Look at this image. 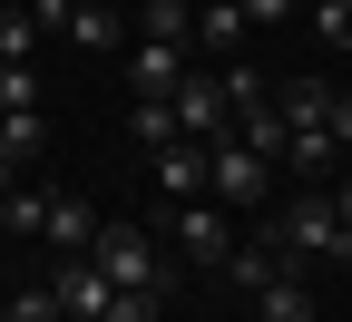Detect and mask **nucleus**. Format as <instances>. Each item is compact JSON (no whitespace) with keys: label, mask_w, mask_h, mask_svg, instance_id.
<instances>
[{"label":"nucleus","mask_w":352,"mask_h":322,"mask_svg":"<svg viewBox=\"0 0 352 322\" xmlns=\"http://www.w3.org/2000/svg\"><path fill=\"white\" fill-rule=\"evenodd\" d=\"M264 186H274V166H264L245 137H215L206 147V196L226 205V215H245V205H264Z\"/></svg>","instance_id":"obj_1"},{"label":"nucleus","mask_w":352,"mask_h":322,"mask_svg":"<svg viewBox=\"0 0 352 322\" xmlns=\"http://www.w3.org/2000/svg\"><path fill=\"white\" fill-rule=\"evenodd\" d=\"M88 254H98V273H108L118 293H166V264H157V244L138 235V225H98Z\"/></svg>","instance_id":"obj_2"},{"label":"nucleus","mask_w":352,"mask_h":322,"mask_svg":"<svg viewBox=\"0 0 352 322\" xmlns=\"http://www.w3.org/2000/svg\"><path fill=\"white\" fill-rule=\"evenodd\" d=\"M166 215H176V254L226 273V254H235V215H226V205H215V196H196V205H166Z\"/></svg>","instance_id":"obj_3"},{"label":"nucleus","mask_w":352,"mask_h":322,"mask_svg":"<svg viewBox=\"0 0 352 322\" xmlns=\"http://www.w3.org/2000/svg\"><path fill=\"white\" fill-rule=\"evenodd\" d=\"M274 244H284V264H303V254H333V244H342V215H333V196H294V205L274 215Z\"/></svg>","instance_id":"obj_4"},{"label":"nucleus","mask_w":352,"mask_h":322,"mask_svg":"<svg viewBox=\"0 0 352 322\" xmlns=\"http://www.w3.org/2000/svg\"><path fill=\"white\" fill-rule=\"evenodd\" d=\"M50 293H59V322H108V303H118V284L98 273V254H59Z\"/></svg>","instance_id":"obj_5"},{"label":"nucleus","mask_w":352,"mask_h":322,"mask_svg":"<svg viewBox=\"0 0 352 322\" xmlns=\"http://www.w3.org/2000/svg\"><path fill=\"white\" fill-rule=\"evenodd\" d=\"M176 137H196V147L235 137V98H226V78H176Z\"/></svg>","instance_id":"obj_6"},{"label":"nucleus","mask_w":352,"mask_h":322,"mask_svg":"<svg viewBox=\"0 0 352 322\" xmlns=\"http://www.w3.org/2000/svg\"><path fill=\"white\" fill-rule=\"evenodd\" d=\"M147 186H157L166 205H196V196H206V147H196V137L157 147V157H147Z\"/></svg>","instance_id":"obj_7"},{"label":"nucleus","mask_w":352,"mask_h":322,"mask_svg":"<svg viewBox=\"0 0 352 322\" xmlns=\"http://www.w3.org/2000/svg\"><path fill=\"white\" fill-rule=\"evenodd\" d=\"M127 78H138V98H176V78H186V49H157V39H138Z\"/></svg>","instance_id":"obj_8"},{"label":"nucleus","mask_w":352,"mask_h":322,"mask_svg":"<svg viewBox=\"0 0 352 322\" xmlns=\"http://www.w3.org/2000/svg\"><path fill=\"white\" fill-rule=\"evenodd\" d=\"M138 39H157V49H186V39H196V0H147V10H138Z\"/></svg>","instance_id":"obj_9"},{"label":"nucleus","mask_w":352,"mask_h":322,"mask_svg":"<svg viewBox=\"0 0 352 322\" xmlns=\"http://www.w3.org/2000/svg\"><path fill=\"white\" fill-rule=\"evenodd\" d=\"M39 235H50L59 254H88V244H98V215H88L78 196H50V225H39Z\"/></svg>","instance_id":"obj_10"},{"label":"nucleus","mask_w":352,"mask_h":322,"mask_svg":"<svg viewBox=\"0 0 352 322\" xmlns=\"http://www.w3.org/2000/svg\"><path fill=\"white\" fill-rule=\"evenodd\" d=\"M274 108H284V127H323V117H333V88H323V78H284Z\"/></svg>","instance_id":"obj_11"},{"label":"nucleus","mask_w":352,"mask_h":322,"mask_svg":"<svg viewBox=\"0 0 352 322\" xmlns=\"http://www.w3.org/2000/svg\"><path fill=\"white\" fill-rule=\"evenodd\" d=\"M254 312L264 322H314V284H303V273H274V284L254 293Z\"/></svg>","instance_id":"obj_12"},{"label":"nucleus","mask_w":352,"mask_h":322,"mask_svg":"<svg viewBox=\"0 0 352 322\" xmlns=\"http://www.w3.org/2000/svg\"><path fill=\"white\" fill-rule=\"evenodd\" d=\"M39 147H50V127H39V108H10V117H0V157H10V166H30Z\"/></svg>","instance_id":"obj_13"},{"label":"nucleus","mask_w":352,"mask_h":322,"mask_svg":"<svg viewBox=\"0 0 352 322\" xmlns=\"http://www.w3.org/2000/svg\"><path fill=\"white\" fill-rule=\"evenodd\" d=\"M284 166H294V176H333V137H323V127H294V137H284Z\"/></svg>","instance_id":"obj_14"},{"label":"nucleus","mask_w":352,"mask_h":322,"mask_svg":"<svg viewBox=\"0 0 352 322\" xmlns=\"http://www.w3.org/2000/svg\"><path fill=\"white\" fill-rule=\"evenodd\" d=\"M39 49V10H0V69H30Z\"/></svg>","instance_id":"obj_15"},{"label":"nucleus","mask_w":352,"mask_h":322,"mask_svg":"<svg viewBox=\"0 0 352 322\" xmlns=\"http://www.w3.org/2000/svg\"><path fill=\"white\" fill-rule=\"evenodd\" d=\"M127 127H138V147H147V157L176 147V98H138V117H127Z\"/></svg>","instance_id":"obj_16"},{"label":"nucleus","mask_w":352,"mask_h":322,"mask_svg":"<svg viewBox=\"0 0 352 322\" xmlns=\"http://www.w3.org/2000/svg\"><path fill=\"white\" fill-rule=\"evenodd\" d=\"M69 39H78L88 59H98V49H118V10H108V0H98V10H69Z\"/></svg>","instance_id":"obj_17"},{"label":"nucleus","mask_w":352,"mask_h":322,"mask_svg":"<svg viewBox=\"0 0 352 322\" xmlns=\"http://www.w3.org/2000/svg\"><path fill=\"white\" fill-rule=\"evenodd\" d=\"M303 20H314L323 49H352V0H303Z\"/></svg>","instance_id":"obj_18"},{"label":"nucleus","mask_w":352,"mask_h":322,"mask_svg":"<svg viewBox=\"0 0 352 322\" xmlns=\"http://www.w3.org/2000/svg\"><path fill=\"white\" fill-rule=\"evenodd\" d=\"M39 225H50V196H30V186H10V215H0V235H39Z\"/></svg>","instance_id":"obj_19"},{"label":"nucleus","mask_w":352,"mask_h":322,"mask_svg":"<svg viewBox=\"0 0 352 322\" xmlns=\"http://www.w3.org/2000/svg\"><path fill=\"white\" fill-rule=\"evenodd\" d=\"M196 39H206V49H235V39H245V10H196Z\"/></svg>","instance_id":"obj_20"},{"label":"nucleus","mask_w":352,"mask_h":322,"mask_svg":"<svg viewBox=\"0 0 352 322\" xmlns=\"http://www.w3.org/2000/svg\"><path fill=\"white\" fill-rule=\"evenodd\" d=\"M0 322H59V293H50V284H39V293H10Z\"/></svg>","instance_id":"obj_21"},{"label":"nucleus","mask_w":352,"mask_h":322,"mask_svg":"<svg viewBox=\"0 0 352 322\" xmlns=\"http://www.w3.org/2000/svg\"><path fill=\"white\" fill-rule=\"evenodd\" d=\"M10 108H39V78L30 69H0V117H10Z\"/></svg>","instance_id":"obj_22"},{"label":"nucleus","mask_w":352,"mask_h":322,"mask_svg":"<svg viewBox=\"0 0 352 322\" xmlns=\"http://www.w3.org/2000/svg\"><path fill=\"white\" fill-rule=\"evenodd\" d=\"M157 303H166V293H118V303H108V322H157Z\"/></svg>","instance_id":"obj_23"},{"label":"nucleus","mask_w":352,"mask_h":322,"mask_svg":"<svg viewBox=\"0 0 352 322\" xmlns=\"http://www.w3.org/2000/svg\"><path fill=\"white\" fill-rule=\"evenodd\" d=\"M323 137H333V157H352V98H333V117H323Z\"/></svg>","instance_id":"obj_24"},{"label":"nucleus","mask_w":352,"mask_h":322,"mask_svg":"<svg viewBox=\"0 0 352 322\" xmlns=\"http://www.w3.org/2000/svg\"><path fill=\"white\" fill-rule=\"evenodd\" d=\"M235 10H245V20L264 30V20H294V10H303V0H235Z\"/></svg>","instance_id":"obj_25"},{"label":"nucleus","mask_w":352,"mask_h":322,"mask_svg":"<svg viewBox=\"0 0 352 322\" xmlns=\"http://www.w3.org/2000/svg\"><path fill=\"white\" fill-rule=\"evenodd\" d=\"M323 196H333V215H342V235H352V176H333Z\"/></svg>","instance_id":"obj_26"},{"label":"nucleus","mask_w":352,"mask_h":322,"mask_svg":"<svg viewBox=\"0 0 352 322\" xmlns=\"http://www.w3.org/2000/svg\"><path fill=\"white\" fill-rule=\"evenodd\" d=\"M333 264H352V235H342V244H333Z\"/></svg>","instance_id":"obj_27"},{"label":"nucleus","mask_w":352,"mask_h":322,"mask_svg":"<svg viewBox=\"0 0 352 322\" xmlns=\"http://www.w3.org/2000/svg\"><path fill=\"white\" fill-rule=\"evenodd\" d=\"M69 10H98V0H69Z\"/></svg>","instance_id":"obj_28"}]
</instances>
